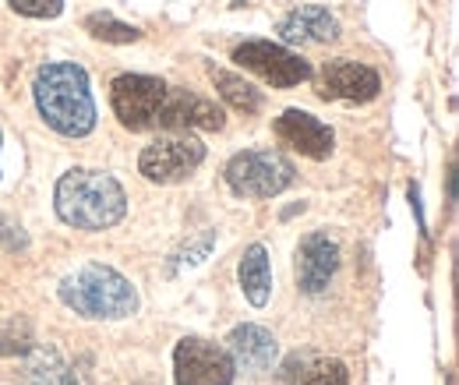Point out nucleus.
<instances>
[{
	"mask_svg": "<svg viewBox=\"0 0 459 385\" xmlns=\"http://www.w3.org/2000/svg\"><path fill=\"white\" fill-rule=\"evenodd\" d=\"M340 269V248L329 233H307L297 248V283L304 293H322Z\"/></svg>",
	"mask_w": 459,
	"mask_h": 385,
	"instance_id": "9b49d317",
	"label": "nucleus"
},
{
	"mask_svg": "<svg viewBox=\"0 0 459 385\" xmlns=\"http://www.w3.org/2000/svg\"><path fill=\"white\" fill-rule=\"evenodd\" d=\"M280 36L290 47H307V43H333L340 39V22L318 7V4H304L297 11H290L280 22Z\"/></svg>",
	"mask_w": 459,
	"mask_h": 385,
	"instance_id": "2eb2a0df",
	"label": "nucleus"
},
{
	"mask_svg": "<svg viewBox=\"0 0 459 385\" xmlns=\"http://www.w3.org/2000/svg\"><path fill=\"white\" fill-rule=\"evenodd\" d=\"M276 138L290 145L293 153L307 156V160H329L333 153V127H325L318 117L304 110H283L276 117Z\"/></svg>",
	"mask_w": 459,
	"mask_h": 385,
	"instance_id": "f8f14e48",
	"label": "nucleus"
},
{
	"mask_svg": "<svg viewBox=\"0 0 459 385\" xmlns=\"http://www.w3.org/2000/svg\"><path fill=\"white\" fill-rule=\"evenodd\" d=\"M7 4L25 18H57L64 7V0H7Z\"/></svg>",
	"mask_w": 459,
	"mask_h": 385,
	"instance_id": "4be33fe9",
	"label": "nucleus"
},
{
	"mask_svg": "<svg viewBox=\"0 0 459 385\" xmlns=\"http://www.w3.org/2000/svg\"><path fill=\"white\" fill-rule=\"evenodd\" d=\"M382 82L368 64L357 60H329L318 74V96L322 100H343V103H371L378 96Z\"/></svg>",
	"mask_w": 459,
	"mask_h": 385,
	"instance_id": "1a4fd4ad",
	"label": "nucleus"
},
{
	"mask_svg": "<svg viewBox=\"0 0 459 385\" xmlns=\"http://www.w3.org/2000/svg\"><path fill=\"white\" fill-rule=\"evenodd\" d=\"M212 85H216V92L227 100L233 110H240V113L262 110V96H258V89H251L244 78H237V74H230V71H212Z\"/></svg>",
	"mask_w": 459,
	"mask_h": 385,
	"instance_id": "a211bd4d",
	"label": "nucleus"
},
{
	"mask_svg": "<svg viewBox=\"0 0 459 385\" xmlns=\"http://www.w3.org/2000/svg\"><path fill=\"white\" fill-rule=\"evenodd\" d=\"M85 29L96 36V39H107V43H134L142 39V32L127 22H117L114 14H89L85 18Z\"/></svg>",
	"mask_w": 459,
	"mask_h": 385,
	"instance_id": "aec40b11",
	"label": "nucleus"
},
{
	"mask_svg": "<svg viewBox=\"0 0 459 385\" xmlns=\"http://www.w3.org/2000/svg\"><path fill=\"white\" fill-rule=\"evenodd\" d=\"M167 82L149 78V74H120L110 85V103H114L117 120L127 131H152L160 110L167 103Z\"/></svg>",
	"mask_w": 459,
	"mask_h": 385,
	"instance_id": "423d86ee",
	"label": "nucleus"
},
{
	"mask_svg": "<svg viewBox=\"0 0 459 385\" xmlns=\"http://www.w3.org/2000/svg\"><path fill=\"white\" fill-rule=\"evenodd\" d=\"M60 301L74 315L100 319V322L131 319L138 311V290L131 286V279H124L110 266H85L71 273L60 283Z\"/></svg>",
	"mask_w": 459,
	"mask_h": 385,
	"instance_id": "7ed1b4c3",
	"label": "nucleus"
},
{
	"mask_svg": "<svg viewBox=\"0 0 459 385\" xmlns=\"http://www.w3.org/2000/svg\"><path fill=\"white\" fill-rule=\"evenodd\" d=\"M39 117L64 138H85L96 127V103L89 92V74L78 64H43L32 82Z\"/></svg>",
	"mask_w": 459,
	"mask_h": 385,
	"instance_id": "f257e3e1",
	"label": "nucleus"
},
{
	"mask_svg": "<svg viewBox=\"0 0 459 385\" xmlns=\"http://www.w3.org/2000/svg\"><path fill=\"white\" fill-rule=\"evenodd\" d=\"M233 60L240 67L255 71L262 82H269L276 89H293V85L311 78V64L304 57L290 54L287 47H276V43H265V39H251V43L237 47Z\"/></svg>",
	"mask_w": 459,
	"mask_h": 385,
	"instance_id": "6e6552de",
	"label": "nucleus"
},
{
	"mask_svg": "<svg viewBox=\"0 0 459 385\" xmlns=\"http://www.w3.org/2000/svg\"><path fill=\"white\" fill-rule=\"evenodd\" d=\"M36 343H32V329L25 319H14V315H0V354L4 357H18V354H29Z\"/></svg>",
	"mask_w": 459,
	"mask_h": 385,
	"instance_id": "6ab92c4d",
	"label": "nucleus"
},
{
	"mask_svg": "<svg viewBox=\"0 0 459 385\" xmlns=\"http://www.w3.org/2000/svg\"><path fill=\"white\" fill-rule=\"evenodd\" d=\"M25 382L29 385H78L74 372L67 368V361L57 350L47 346H32L29 350V364H25Z\"/></svg>",
	"mask_w": 459,
	"mask_h": 385,
	"instance_id": "f3484780",
	"label": "nucleus"
},
{
	"mask_svg": "<svg viewBox=\"0 0 459 385\" xmlns=\"http://www.w3.org/2000/svg\"><path fill=\"white\" fill-rule=\"evenodd\" d=\"M227 184L240 198H273L293 184V163L276 149H247L227 163Z\"/></svg>",
	"mask_w": 459,
	"mask_h": 385,
	"instance_id": "20e7f679",
	"label": "nucleus"
},
{
	"mask_svg": "<svg viewBox=\"0 0 459 385\" xmlns=\"http://www.w3.org/2000/svg\"><path fill=\"white\" fill-rule=\"evenodd\" d=\"M57 216L74 230H110L127 213V195L117 177L100 170H67L54 195Z\"/></svg>",
	"mask_w": 459,
	"mask_h": 385,
	"instance_id": "f03ea898",
	"label": "nucleus"
},
{
	"mask_svg": "<svg viewBox=\"0 0 459 385\" xmlns=\"http://www.w3.org/2000/svg\"><path fill=\"white\" fill-rule=\"evenodd\" d=\"M280 382L283 385H350L346 364L336 357L315 354V350H297L290 354L280 368Z\"/></svg>",
	"mask_w": 459,
	"mask_h": 385,
	"instance_id": "4468645a",
	"label": "nucleus"
},
{
	"mask_svg": "<svg viewBox=\"0 0 459 385\" xmlns=\"http://www.w3.org/2000/svg\"><path fill=\"white\" fill-rule=\"evenodd\" d=\"M212 244H216V233L212 230H205L202 237H195V241H187L177 255H173L170 262V273H180V269H191V266H202L205 262V255L212 251Z\"/></svg>",
	"mask_w": 459,
	"mask_h": 385,
	"instance_id": "412c9836",
	"label": "nucleus"
},
{
	"mask_svg": "<svg viewBox=\"0 0 459 385\" xmlns=\"http://www.w3.org/2000/svg\"><path fill=\"white\" fill-rule=\"evenodd\" d=\"M227 124L223 110L187 89H167V103L160 110L156 127L163 131H220Z\"/></svg>",
	"mask_w": 459,
	"mask_h": 385,
	"instance_id": "9d476101",
	"label": "nucleus"
},
{
	"mask_svg": "<svg viewBox=\"0 0 459 385\" xmlns=\"http://www.w3.org/2000/svg\"><path fill=\"white\" fill-rule=\"evenodd\" d=\"M227 354L233 361L237 372H247V375H265L273 364H276V354H280V343L276 336L262 326H237L227 339Z\"/></svg>",
	"mask_w": 459,
	"mask_h": 385,
	"instance_id": "ddd939ff",
	"label": "nucleus"
},
{
	"mask_svg": "<svg viewBox=\"0 0 459 385\" xmlns=\"http://www.w3.org/2000/svg\"><path fill=\"white\" fill-rule=\"evenodd\" d=\"M240 290L255 308H265L273 297V269H269V251L265 244H251L240 258Z\"/></svg>",
	"mask_w": 459,
	"mask_h": 385,
	"instance_id": "dca6fc26",
	"label": "nucleus"
},
{
	"mask_svg": "<svg viewBox=\"0 0 459 385\" xmlns=\"http://www.w3.org/2000/svg\"><path fill=\"white\" fill-rule=\"evenodd\" d=\"M202 160H205V145L191 131H167L142 149L138 170L152 184H177L187 173H195Z\"/></svg>",
	"mask_w": 459,
	"mask_h": 385,
	"instance_id": "39448f33",
	"label": "nucleus"
},
{
	"mask_svg": "<svg viewBox=\"0 0 459 385\" xmlns=\"http://www.w3.org/2000/svg\"><path fill=\"white\" fill-rule=\"evenodd\" d=\"M173 379L177 385H233L237 368L223 346L187 336L173 350Z\"/></svg>",
	"mask_w": 459,
	"mask_h": 385,
	"instance_id": "0eeeda50",
	"label": "nucleus"
}]
</instances>
